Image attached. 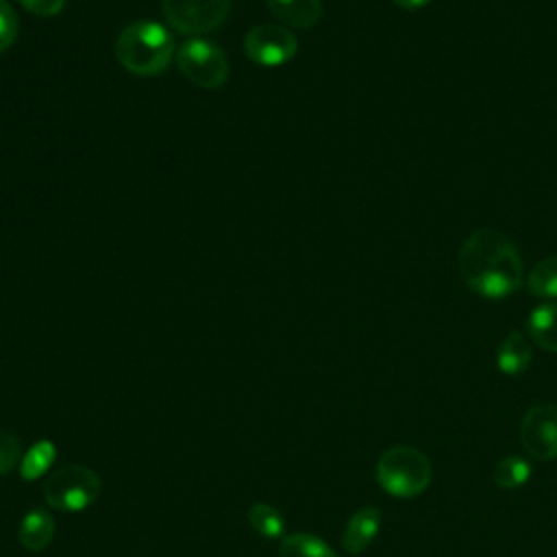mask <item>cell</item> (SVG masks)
Here are the masks:
<instances>
[{"instance_id": "ba28073f", "label": "cell", "mask_w": 557, "mask_h": 557, "mask_svg": "<svg viewBox=\"0 0 557 557\" xmlns=\"http://www.w3.org/2000/svg\"><path fill=\"white\" fill-rule=\"evenodd\" d=\"M522 448L537 461L557 457V405L537 403L527 409L520 422Z\"/></svg>"}, {"instance_id": "5bb4252c", "label": "cell", "mask_w": 557, "mask_h": 557, "mask_svg": "<svg viewBox=\"0 0 557 557\" xmlns=\"http://www.w3.org/2000/svg\"><path fill=\"white\" fill-rule=\"evenodd\" d=\"M278 557H337V553L318 535L287 533L278 544Z\"/></svg>"}, {"instance_id": "44dd1931", "label": "cell", "mask_w": 557, "mask_h": 557, "mask_svg": "<svg viewBox=\"0 0 557 557\" xmlns=\"http://www.w3.org/2000/svg\"><path fill=\"white\" fill-rule=\"evenodd\" d=\"M63 2L65 0H17V4L22 9H26L28 13H33L37 17L59 15L63 11Z\"/></svg>"}, {"instance_id": "4fadbf2b", "label": "cell", "mask_w": 557, "mask_h": 557, "mask_svg": "<svg viewBox=\"0 0 557 557\" xmlns=\"http://www.w3.org/2000/svg\"><path fill=\"white\" fill-rule=\"evenodd\" d=\"M527 329L531 339L548 350V352H557V302L555 300H546L542 305H537L527 320Z\"/></svg>"}, {"instance_id": "e0dca14e", "label": "cell", "mask_w": 557, "mask_h": 557, "mask_svg": "<svg viewBox=\"0 0 557 557\" xmlns=\"http://www.w3.org/2000/svg\"><path fill=\"white\" fill-rule=\"evenodd\" d=\"M531 476V463L518 455L503 457L494 468V483L500 490H520Z\"/></svg>"}, {"instance_id": "7a4b0ae2", "label": "cell", "mask_w": 557, "mask_h": 557, "mask_svg": "<svg viewBox=\"0 0 557 557\" xmlns=\"http://www.w3.org/2000/svg\"><path fill=\"white\" fill-rule=\"evenodd\" d=\"M174 54V39L159 22H131L115 39V59L137 76L161 74Z\"/></svg>"}, {"instance_id": "2e32d148", "label": "cell", "mask_w": 557, "mask_h": 557, "mask_svg": "<svg viewBox=\"0 0 557 557\" xmlns=\"http://www.w3.org/2000/svg\"><path fill=\"white\" fill-rule=\"evenodd\" d=\"M527 289L537 298H557V255L537 261L529 270Z\"/></svg>"}, {"instance_id": "7402d4cb", "label": "cell", "mask_w": 557, "mask_h": 557, "mask_svg": "<svg viewBox=\"0 0 557 557\" xmlns=\"http://www.w3.org/2000/svg\"><path fill=\"white\" fill-rule=\"evenodd\" d=\"M431 0H394V4L403 11H418L422 7H426Z\"/></svg>"}, {"instance_id": "9c48e42d", "label": "cell", "mask_w": 557, "mask_h": 557, "mask_svg": "<svg viewBox=\"0 0 557 557\" xmlns=\"http://www.w3.org/2000/svg\"><path fill=\"white\" fill-rule=\"evenodd\" d=\"M381 520H383V513L374 505H366V507L357 509L348 518V522L344 527V533H342L344 550L350 553V555H357V553L366 550L374 542V537L379 535Z\"/></svg>"}, {"instance_id": "d6986e66", "label": "cell", "mask_w": 557, "mask_h": 557, "mask_svg": "<svg viewBox=\"0 0 557 557\" xmlns=\"http://www.w3.org/2000/svg\"><path fill=\"white\" fill-rule=\"evenodd\" d=\"M20 33V17L9 0H0V52L9 50Z\"/></svg>"}, {"instance_id": "3957f363", "label": "cell", "mask_w": 557, "mask_h": 557, "mask_svg": "<svg viewBox=\"0 0 557 557\" xmlns=\"http://www.w3.org/2000/svg\"><path fill=\"white\" fill-rule=\"evenodd\" d=\"M433 479L426 455L413 446H392L376 461L379 485L396 498H413L422 494Z\"/></svg>"}, {"instance_id": "ffe728a7", "label": "cell", "mask_w": 557, "mask_h": 557, "mask_svg": "<svg viewBox=\"0 0 557 557\" xmlns=\"http://www.w3.org/2000/svg\"><path fill=\"white\" fill-rule=\"evenodd\" d=\"M20 440L7 431H0V476L15 468V463L20 461Z\"/></svg>"}, {"instance_id": "52a82bcc", "label": "cell", "mask_w": 557, "mask_h": 557, "mask_svg": "<svg viewBox=\"0 0 557 557\" xmlns=\"http://www.w3.org/2000/svg\"><path fill=\"white\" fill-rule=\"evenodd\" d=\"M298 50L296 35L281 24H259L244 37V52L263 67H278L294 59Z\"/></svg>"}, {"instance_id": "ac0fdd59", "label": "cell", "mask_w": 557, "mask_h": 557, "mask_svg": "<svg viewBox=\"0 0 557 557\" xmlns=\"http://www.w3.org/2000/svg\"><path fill=\"white\" fill-rule=\"evenodd\" d=\"M246 518H248V524L263 537L268 540H274V537H281L283 535V516L268 503H252L246 511Z\"/></svg>"}, {"instance_id": "8992f818", "label": "cell", "mask_w": 557, "mask_h": 557, "mask_svg": "<svg viewBox=\"0 0 557 557\" xmlns=\"http://www.w3.org/2000/svg\"><path fill=\"white\" fill-rule=\"evenodd\" d=\"M233 0H161L168 24L189 37L215 30L228 17Z\"/></svg>"}, {"instance_id": "6da1fadb", "label": "cell", "mask_w": 557, "mask_h": 557, "mask_svg": "<svg viewBox=\"0 0 557 557\" xmlns=\"http://www.w3.org/2000/svg\"><path fill=\"white\" fill-rule=\"evenodd\" d=\"M463 283L483 298H507L522 285V259L513 242L494 231L479 228L459 250Z\"/></svg>"}, {"instance_id": "30bf717a", "label": "cell", "mask_w": 557, "mask_h": 557, "mask_svg": "<svg viewBox=\"0 0 557 557\" xmlns=\"http://www.w3.org/2000/svg\"><path fill=\"white\" fill-rule=\"evenodd\" d=\"M54 531H57V524H54V518L41 509V507H35L30 511L24 513L22 522H20V531H17V537H20V544L30 550V553H41L44 548L50 546L52 537H54Z\"/></svg>"}, {"instance_id": "8fae6325", "label": "cell", "mask_w": 557, "mask_h": 557, "mask_svg": "<svg viewBox=\"0 0 557 557\" xmlns=\"http://www.w3.org/2000/svg\"><path fill=\"white\" fill-rule=\"evenodd\" d=\"M531 344L522 331H511L498 346L496 352V366L507 376L524 374L531 366Z\"/></svg>"}, {"instance_id": "9a60e30c", "label": "cell", "mask_w": 557, "mask_h": 557, "mask_svg": "<svg viewBox=\"0 0 557 557\" xmlns=\"http://www.w3.org/2000/svg\"><path fill=\"white\" fill-rule=\"evenodd\" d=\"M54 459H57L54 442L39 440L22 457V461H20V476L24 481H37V479H41L50 470Z\"/></svg>"}, {"instance_id": "277c9868", "label": "cell", "mask_w": 557, "mask_h": 557, "mask_svg": "<svg viewBox=\"0 0 557 557\" xmlns=\"http://www.w3.org/2000/svg\"><path fill=\"white\" fill-rule=\"evenodd\" d=\"M100 476L83 463H67L57 468L44 481V500L52 509L83 511L100 496Z\"/></svg>"}, {"instance_id": "7c38bea8", "label": "cell", "mask_w": 557, "mask_h": 557, "mask_svg": "<svg viewBox=\"0 0 557 557\" xmlns=\"http://www.w3.org/2000/svg\"><path fill=\"white\" fill-rule=\"evenodd\" d=\"M272 15L296 28H311L322 17V0H265Z\"/></svg>"}, {"instance_id": "5b68a950", "label": "cell", "mask_w": 557, "mask_h": 557, "mask_svg": "<svg viewBox=\"0 0 557 557\" xmlns=\"http://www.w3.org/2000/svg\"><path fill=\"white\" fill-rule=\"evenodd\" d=\"M174 57L183 76L205 89L222 87L231 74V65L224 50L202 37H191L185 44H181Z\"/></svg>"}]
</instances>
